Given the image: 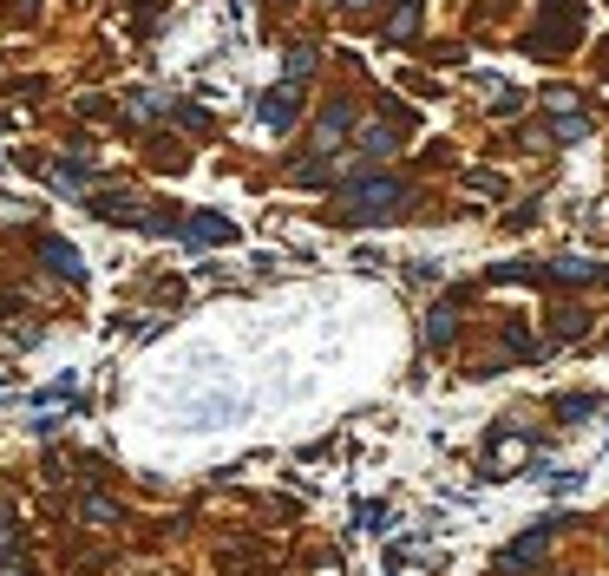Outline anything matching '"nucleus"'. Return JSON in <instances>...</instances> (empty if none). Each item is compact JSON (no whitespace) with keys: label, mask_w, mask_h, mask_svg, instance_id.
<instances>
[{"label":"nucleus","mask_w":609,"mask_h":576,"mask_svg":"<svg viewBox=\"0 0 609 576\" xmlns=\"http://www.w3.org/2000/svg\"><path fill=\"white\" fill-rule=\"evenodd\" d=\"M400 203V184H368V190H354V210L360 217H387Z\"/></svg>","instance_id":"1"},{"label":"nucleus","mask_w":609,"mask_h":576,"mask_svg":"<svg viewBox=\"0 0 609 576\" xmlns=\"http://www.w3.org/2000/svg\"><path fill=\"white\" fill-rule=\"evenodd\" d=\"M39 262H53V275H66V282H79V275H86V269H79V256L66 250L59 236H47V242H39Z\"/></svg>","instance_id":"2"},{"label":"nucleus","mask_w":609,"mask_h":576,"mask_svg":"<svg viewBox=\"0 0 609 576\" xmlns=\"http://www.w3.org/2000/svg\"><path fill=\"white\" fill-rule=\"evenodd\" d=\"M289 118H295V86H282V92H269V99H262V125H275V132H282Z\"/></svg>","instance_id":"3"},{"label":"nucleus","mask_w":609,"mask_h":576,"mask_svg":"<svg viewBox=\"0 0 609 576\" xmlns=\"http://www.w3.org/2000/svg\"><path fill=\"white\" fill-rule=\"evenodd\" d=\"M236 229L223 223V217H190V242H230Z\"/></svg>","instance_id":"4"}]
</instances>
